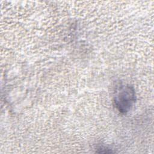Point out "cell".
Listing matches in <instances>:
<instances>
[{
    "label": "cell",
    "mask_w": 154,
    "mask_h": 154,
    "mask_svg": "<svg viewBox=\"0 0 154 154\" xmlns=\"http://www.w3.org/2000/svg\"><path fill=\"white\" fill-rule=\"evenodd\" d=\"M114 106L121 113H127L134 107L135 100V92L130 85H122L115 92L113 99Z\"/></svg>",
    "instance_id": "6da1fadb"
}]
</instances>
